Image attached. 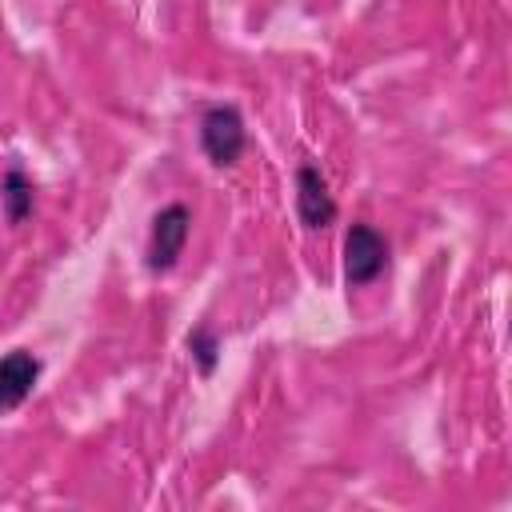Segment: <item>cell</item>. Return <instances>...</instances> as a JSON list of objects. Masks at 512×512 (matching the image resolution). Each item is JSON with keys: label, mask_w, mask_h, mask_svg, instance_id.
Masks as SVG:
<instances>
[{"label": "cell", "mask_w": 512, "mask_h": 512, "mask_svg": "<svg viewBox=\"0 0 512 512\" xmlns=\"http://www.w3.org/2000/svg\"><path fill=\"white\" fill-rule=\"evenodd\" d=\"M248 132H244V116L232 104H212L200 116V148L216 168H232L244 156Z\"/></svg>", "instance_id": "1"}, {"label": "cell", "mask_w": 512, "mask_h": 512, "mask_svg": "<svg viewBox=\"0 0 512 512\" xmlns=\"http://www.w3.org/2000/svg\"><path fill=\"white\" fill-rule=\"evenodd\" d=\"M192 232V212L184 204H164L156 216H152V232H148V272H168L176 268L180 252H184V240Z\"/></svg>", "instance_id": "2"}, {"label": "cell", "mask_w": 512, "mask_h": 512, "mask_svg": "<svg viewBox=\"0 0 512 512\" xmlns=\"http://www.w3.org/2000/svg\"><path fill=\"white\" fill-rule=\"evenodd\" d=\"M388 268V240L372 224H352L344 236V280L348 288L372 284Z\"/></svg>", "instance_id": "3"}, {"label": "cell", "mask_w": 512, "mask_h": 512, "mask_svg": "<svg viewBox=\"0 0 512 512\" xmlns=\"http://www.w3.org/2000/svg\"><path fill=\"white\" fill-rule=\"evenodd\" d=\"M296 212H300L304 228H328L336 220V200H332L328 180L316 164L296 168Z\"/></svg>", "instance_id": "4"}, {"label": "cell", "mask_w": 512, "mask_h": 512, "mask_svg": "<svg viewBox=\"0 0 512 512\" xmlns=\"http://www.w3.org/2000/svg\"><path fill=\"white\" fill-rule=\"evenodd\" d=\"M36 380H40V360L32 352H24V348L8 352L0 360V412L20 408L28 400V392L36 388Z\"/></svg>", "instance_id": "5"}, {"label": "cell", "mask_w": 512, "mask_h": 512, "mask_svg": "<svg viewBox=\"0 0 512 512\" xmlns=\"http://www.w3.org/2000/svg\"><path fill=\"white\" fill-rule=\"evenodd\" d=\"M32 180L24 176V168H8L4 172V180H0V204H4V216H8V224H24L28 216H32Z\"/></svg>", "instance_id": "6"}, {"label": "cell", "mask_w": 512, "mask_h": 512, "mask_svg": "<svg viewBox=\"0 0 512 512\" xmlns=\"http://www.w3.org/2000/svg\"><path fill=\"white\" fill-rule=\"evenodd\" d=\"M188 352H192V360H196L200 376H212V372H216V360H220V340H216V332H212L208 324H196V328L188 332Z\"/></svg>", "instance_id": "7"}]
</instances>
